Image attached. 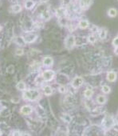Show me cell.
Segmentation results:
<instances>
[{"instance_id": "1", "label": "cell", "mask_w": 118, "mask_h": 136, "mask_svg": "<svg viewBox=\"0 0 118 136\" xmlns=\"http://www.w3.org/2000/svg\"><path fill=\"white\" fill-rule=\"evenodd\" d=\"M39 97H40V92L37 90H34V89L26 90L23 93L24 99L30 101H35L37 99H38Z\"/></svg>"}, {"instance_id": "2", "label": "cell", "mask_w": 118, "mask_h": 136, "mask_svg": "<svg viewBox=\"0 0 118 136\" xmlns=\"http://www.w3.org/2000/svg\"><path fill=\"white\" fill-rule=\"evenodd\" d=\"M65 45L66 47L69 50H71L74 47V46L76 45L75 44V37L73 35H69L67 36V38L66 39L65 41Z\"/></svg>"}, {"instance_id": "3", "label": "cell", "mask_w": 118, "mask_h": 136, "mask_svg": "<svg viewBox=\"0 0 118 136\" xmlns=\"http://www.w3.org/2000/svg\"><path fill=\"white\" fill-rule=\"evenodd\" d=\"M55 76V73L52 70H46L42 73V78L45 81H51Z\"/></svg>"}, {"instance_id": "4", "label": "cell", "mask_w": 118, "mask_h": 136, "mask_svg": "<svg viewBox=\"0 0 118 136\" xmlns=\"http://www.w3.org/2000/svg\"><path fill=\"white\" fill-rule=\"evenodd\" d=\"M93 3V0H78V7L82 10H87Z\"/></svg>"}, {"instance_id": "5", "label": "cell", "mask_w": 118, "mask_h": 136, "mask_svg": "<svg viewBox=\"0 0 118 136\" xmlns=\"http://www.w3.org/2000/svg\"><path fill=\"white\" fill-rule=\"evenodd\" d=\"M84 83V79L82 77H79V76H77L75 77L73 81H72V86L75 89H77L79 87H81Z\"/></svg>"}, {"instance_id": "6", "label": "cell", "mask_w": 118, "mask_h": 136, "mask_svg": "<svg viewBox=\"0 0 118 136\" xmlns=\"http://www.w3.org/2000/svg\"><path fill=\"white\" fill-rule=\"evenodd\" d=\"M102 124H103L104 127H105L107 129H109V128L112 127V126H113L114 119H113V118H112V116H107V117L105 118Z\"/></svg>"}, {"instance_id": "7", "label": "cell", "mask_w": 118, "mask_h": 136, "mask_svg": "<svg viewBox=\"0 0 118 136\" xmlns=\"http://www.w3.org/2000/svg\"><path fill=\"white\" fill-rule=\"evenodd\" d=\"M23 39L25 40L26 42H29V43H31V42H34L36 39H37V35L35 34H33V33H29V34H26L23 36Z\"/></svg>"}, {"instance_id": "8", "label": "cell", "mask_w": 118, "mask_h": 136, "mask_svg": "<svg viewBox=\"0 0 118 136\" xmlns=\"http://www.w3.org/2000/svg\"><path fill=\"white\" fill-rule=\"evenodd\" d=\"M106 79L110 83H113L117 79V74L115 71H109L106 74Z\"/></svg>"}, {"instance_id": "9", "label": "cell", "mask_w": 118, "mask_h": 136, "mask_svg": "<svg viewBox=\"0 0 118 136\" xmlns=\"http://www.w3.org/2000/svg\"><path fill=\"white\" fill-rule=\"evenodd\" d=\"M33 111V108H32L31 106L30 105H26V106H23L22 108H21V113L25 115H30Z\"/></svg>"}, {"instance_id": "10", "label": "cell", "mask_w": 118, "mask_h": 136, "mask_svg": "<svg viewBox=\"0 0 118 136\" xmlns=\"http://www.w3.org/2000/svg\"><path fill=\"white\" fill-rule=\"evenodd\" d=\"M87 39H85V37H82V36H77L75 38V44L77 45V46H82L84 45L86 43Z\"/></svg>"}, {"instance_id": "11", "label": "cell", "mask_w": 118, "mask_h": 136, "mask_svg": "<svg viewBox=\"0 0 118 136\" xmlns=\"http://www.w3.org/2000/svg\"><path fill=\"white\" fill-rule=\"evenodd\" d=\"M53 63V60L51 57H49V56H46L43 58V60H42V64L44 65L45 67H51Z\"/></svg>"}, {"instance_id": "12", "label": "cell", "mask_w": 118, "mask_h": 136, "mask_svg": "<svg viewBox=\"0 0 118 136\" xmlns=\"http://www.w3.org/2000/svg\"><path fill=\"white\" fill-rule=\"evenodd\" d=\"M107 14H108L109 17L110 18H115L116 17V15L118 14V11L114 7H111L108 10V11H107Z\"/></svg>"}, {"instance_id": "13", "label": "cell", "mask_w": 118, "mask_h": 136, "mask_svg": "<svg viewBox=\"0 0 118 136\" xmlns=\"http://www.w3.org/2000/svg\"><path fill=\"white\" fill-rule=\"evenodd\" d=\"M93 89H92V87H88L85 89V90L84 91V96H85V98H86V99H89L91 97L93 96Z\"/></svg>"}, {"instance_id": "14", "label": "cell", "mask_w": 118, "mask_h": 136, "mask_svg": "<svg viewBox=\"0 0 118 136\" xmlns=\"http://www.w3.org/2000/svg\"><path fill=\"white\" fill-rule=\"evenodd\" d=\"M78 26L80 27L81 29H86L88 28V27L89 26V21L87 20H85V19H82L79 22V23H78Z\"/></svg>"}, {"instance_id": "15", "label": "cell", "mask_w": 118, "mask_h": 136, "mask_svg": "<svg viewBox=\"0 0 118 136\" xmlns=\"http://www.w3.org/2000/svg\"><path fill=\"white\" fill-rule=\"evenodd\" d=\"M98 35L101 39H105L107 37V30L105 28H99L98 31Z\"/></svg>"}, {"instance_id": "16", "label": "cell", "mask_w": 118, "mask_h": 136, "mask_svg": "<svg viewBox=\"0 0 118 136\" xmlns=\"http://www.w3.org/2000/svg\"><path fill=\"white\" fill-rule=\"evenodd\" d=\"M106 101H107L106 97L103 95H99L97 97H96V102L100 105L105 104V103L106 102Z\"/></svg>"}, {"instance_id": "17", "label": "cell", "mask_w": 118, "mask_h": 136, "mask_svg": "<svg viewBox=\"0 0 118 136\" xmlns=\"http://www.w3.org/2000/svg\"><path fill=\"white\" fill-rule=\"evenodd\" d=\"M43 92H44V94L47 96H49V95H51L52 93H53V89L49 85H46L43 86Z\"/></svg>"}, {"instance_id": "18", "label": "cell", "mask_w": 118, "mask_h": 136, "mask_svg": "<svg viewBox=\"0 0 118 136\" xmlns=\"http://www.w3.org/2000/svg\"><path fill=\"white\" fill-rule=\"evenodd\" d=\"M61 117H62V119L64 121V122H66V123H69L71 121H72V118H71V116L69 115H68V114H62V115H61Z\"/></svg>"}, {"instance_id": "19", "label": "cell", "mask_w": 118, "mask_h": 136, "mask_svg": "<svg viewBox=\"0 0 118 136\" xmlns=\"http://www.w3.org/2000/svg\"><path fill=\"white\" fill-rule=\"evenodd\" d=\"M34 7V2L33 0H26L25 2V7L28 10H30Z\"/></svg>"}, {"instance_id": "20", "label": "cell", "mask_w": 118, "mask_h": 136, "mask_svg": "<svg viewBox=\"0 0 118 136\" xmlns=\"http://www.w3.org/2000/svg\"><path fill=\"white\" fill-rule=\"evenodd\" d=\"M11 10L14 13H18L22 10V6L19 4H14L11 7Z\"/></svg>"}, {"instance_id": "21", "label": "cell", "mask_w": 118, "mask_h": 136, "mask_svg": "<svg viewBox=\"0 0 118 136\" xmlns=\"http://www.w3.org/2000/svg\"><path fill=\"white\" fill-rule=\"evenodd\" d=\"M101 90H102L104 94H109L111 92V88L109 86L104 84L102 86H101Z\"/></svg>"}, {"instance_id": "22", "label": "cell", "mask_w": 118, "mask_h": 136, "mask_svg": "<svg viewBox=\"0 0 118 136\" xmlns=\"http://www.w3.org/2000/svg\"><path fill=\"white\" fill-rule=\"evenodd\" d=\"M15 42L19 46H24L26 44V42L23 39V37H17L15 39Z\"/></svg>"}, {"instance_id": "23", "label": "cell", "mask_w": 118, "mask_h": 136, "mask_svg": "<svg viewBox=\"0 0 118 136\" xmlns=\"http://www.w3.org/2000/svg\"><path fill=\"white\" fill-rule=\"evenodd\" d=\"M87 41L90 43H95L96 42V36L93 34V35H90L87 37Z\"/></svg>"}, {"instance_id": "24", "label": "cell", "mask_w": 118, "mask_h": 136, "mask_svg": "<svg viewBox=\"0 0 118 136\" xmlns=\"http://www.w3.org/2000/svg\"><path fill=\"white\" fill-rule=\"evenodd\" d=\"M17 88L19 90H22V91L25 90V89H26V84H25L24 82H23V81L19 82V83L17 84Z\"/></svg>"}, {"instance_id": "25", "label": "cell", "mask_w": 118, "mask_h": 136, "mask_svg": "<svg viewBox=\"0 0 118 136\" xmlns=\"http://www.w3.org/2000/svg\"><path fill=\"white\" fill-rule=\"evenodd\" d=\"M62 3L64 7H69L72 3V0H62Z\"/></svg>"}, {"instance_id": "26", "label": "cell", "mask_w": 118, "mask_h": 136, "mask_svg": "<svg viewBox=\"0 0 118 136\" xmlns=\"http://www.w3.org/2000/svg\"><path fill=\"white\" fill-rule=\"evenodd\" d=\"M58 91L60 92V93H66V87L64 85H60L59 86V87H58Z\"/></svg>"}, {"instance_id": "27", "label": "cell", "mask_w": 118, "mask_h": 136, "mask_svg": "<svg viewBox=\"0 0 118 136\" xmlns=\"http://www.w3.org/2000/svg\"><path fill=\"white\" fill-rule=\"evenodd\" d=\"M112 46H113L114 47H118V36L115 37L113 40H112Z\"/></svg>"}, {"instance_id": "28", "label": "cell", "mask_w": 118, "mask_h": 136, "mask_svg": "<svg viewBox=\"0 0 118 136\" xmlns=\"http://www.w3.org/2000/svg\"><path fill=\"white\" fill-rule=\"evenodd\" d=\"M90 30L93 31V33H95V32H96V33H97L98 31H99V28L96 26H93V27Z\"/></svg>"}, {"instance_id": "29", "label": "cell", "mask_w": 118, "mask_h": 136, "mask_svg": "<svg viewBox=\"0 0 118 136\" xmlns=\"http://www.w3.org/2000/svg\"><path fill=\"white\" fill-rule=\"evenodd\" d=\"M16 54L17 55H22V54H23V49H17L16 50Z\"/></svg>"}, {"instance_id": "30", "label": "cell", "mask_w": 118, "mask_h": 136, "mask_svg": "<svg viewBox=\"0 0 118 136\" xmlns=\"http://www.w3.org/2000/svg\"><path fill=\"white\" fill-rule=\"evenodd\" d=\"M14 67H13V66H10V67H9L7 68V72L13 73V72H14Z\"/></svg>"}, {"instance_id": "31", "label": "cell", "mask_w": 118, "mask_h": 136, "mask_svg": "<svg viewBox=\"0 0 118 136\" xmlns=\"http://www.w3.org/2000/svg\"><path fill=\"white\" fill-rule=\"evenodd\" d=\"M112 128H113V130H116V131H118V123H114L113 126H112Z\"/></svg>"}, {"instance_id": "32", "label": "cell", "mask_w": 118, "mask_h": 136, "mask_svg": "<svg viewBox=\"0 0 118 136\" xmlns=\"http://www.w3.org/2000/svg\"><path fill=\"white\" fill-rule=\"evenodd\" d=\"M114 53H115V54L118 55V47H115V49H114Z\"/></svg>"}, {"instance_id": "33", "label": "cell", "mask_w": 118, "mask_h": 136, "mask_svg": "<svg viewBox=\"0 0 118 136\" xmlns=\"http://www.w3.org/2000/svg\"><path fill=\"white\" fill-rule=\"evenodd\" d=\"M48 1H49V0H41V2H42V3H46Z\"/></svg>"}, {"instance_id": "34", "label": "cell", "mask_w": 118, "mask_h": 136, "mask_svg": "<svg viewBox=\"0 0 118 136\" xmlns=\"http://www.w3.org/2000/svg\"><path fill=\"white\" fill-rule=\"evenodd\" d=\"M0 135H2V132H1V130H0Z\"/></svg>"}, {"instance_id": "35", "label": "cell", "mask_w": 118, "mask_h": 136, "mask_svg": "<svg viewBox=\"0 0 118 136\" xmlns=\"http://www.w3.org/2000/svg\"><path fill=\"white\" fill-rule=\"evenodd\" d=\"M0 30H1V26H0Z\"/></svg>"}]
</instances>
